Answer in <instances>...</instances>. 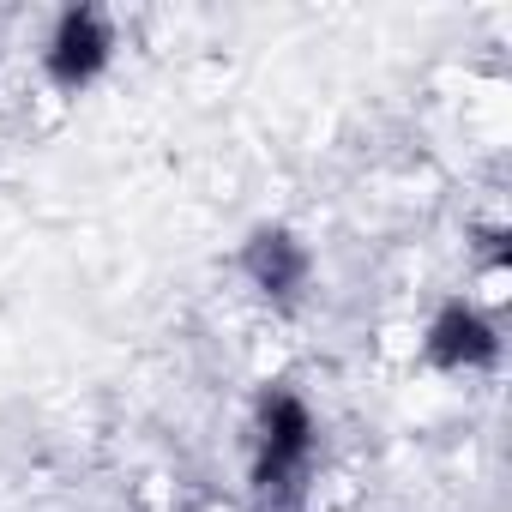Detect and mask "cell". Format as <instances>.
<instances>
[{"label": "cell", "mask_w": 512, "mask_h": 512, "mask_svg": "<svg viewBox=\"0 0 512 512\" xmlns=\"http://www.w3.org/2000/svg\"><path fill=\"white\" fill-rule=\"evenodd\" d=\"M266 422V452H260V494H290L308 470V446H314V422L290 392H272L260 404Z\"/></svg>", "instance_id": "cell-1"}, {"label": "cell", "mask_w": 512, "mask_h": 512, "mask_svg": "<svg viewBox=\"0 0 512 512\" xmlns=\"http://www.w3.org/2000/svg\"><path fill=\"white\" fill-rule=\"evenodd\" d=\"M103 61H109V31H103V19H97L91 7L67 13L61 31H55V43H49V73H55V85L79 91V85H91V79L103 73Z\"/></svg>", "instance_id": "cell-2"}, {"label": "cell", "mask_w": 512, "mask_h": 512, "mask_svg": "<svg viewBox=\"0 0 512 512\" xmlns=\"http://www.w3.org/2000/svg\"><path fill=\"white\" fill-rule=\"evenodd\" d=\"M494 350H500L494 326H488L482 314H470V308H446V314L434 320V332H428V356H434L440 368H488Z\"/></svg>", "instance_id": "cell-3"}, {"label": "cell", "mask_w": 512, "mask_h": 512, "mask_svg": "<svg viewBox=\"0 0 512 512\" xmlns=\"http://www.w3.org/2000/svg\"><path fill=\"white\" fill-rule=\"evenodd\" d=\"M247 278L266 296H296V284L308 278V253L290 229H260L247 241Z\"/></svg>", "instance_id": "cell-4"}]
</instances>
